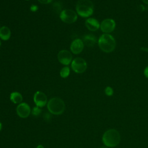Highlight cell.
Wrapping results in <instances>:
<instances>
[{"label": "cell", "instance_id": "cell-1", "mask_svg": "<svg viewBox=\"0 0 148 148\" xmlns=\"http://www.w3.org/2000/svg\"><path fill=\"white\" fill-rule=\"evenodd\" d=\"M99 48L105 53L113 51L116 47V40L113 36L109 34H102L98 40Z\"/></svg>", "mask_w": 148, "mask_h": 148}, {"label": "cell", "instance_id": "cell-2", "mask_svg": "<svg viewBox=\"0 0 148 148\" xmlns=\"http://www.w3.org/2000/svg\"><path fill=\"white\" fill-rule=\"evenodd\" d=\"M120 135L114 129H110L105 132L102 136V142L108 147H113L118 145L120 142Z\"/></svg>", "mask_w": 148, "mask_h": 148}, {"label": "cell", "instance_id": "cell-3", "mask_svg": "<svg viewBox=\"0 0 148 148\" xmlns=\"http://www.w3.org/2000/svg\"><path fill=\"white\" fill-rule=\"evenodd\" d=\"M77 13L82 17L91 16L94 12V5L90 0H79L76 5Z\"/></svg>", "mask_w": 148, "mask_h": 148}, {"label": "cell", "instance_id": "cell-4", "mask_svg": "<svg viewBox=\"0 0 148 148\" xmlns=\"http://www.w3.org/2000/svg\"><path fill=\"white\" fill-rule=\"evenodd\" d=\"M47 108L51 114L60 115L64 112L65 105L62 99L58 97H53L47 102Z\"/></svg>", "mask_w": 148, "mask_h": 148}, {"label": "cell", "instance_id": "cell-5", "mask_svg": "<svg viewBox=\"0 0 148 148\" xmlns=\"http://www.w3.org/2000/svg\"><path fill=\"white\" fill-rule=\"evenodd\" d=\"M86 61L81 57H76L72 61L71 67L72 70L77 73H82L87 69Z\"/></svg>", "mask_w": 148, "mask_h": 148}, {"label": "cell", "instance_id": "cell-6", "mask_svg": "<svg viewBox=\"0 0 148 148\" xmlns=\"http://www.w3.org/2000/svg\"><path fill=\"white\" fill-rule=\"evenodd\" d=\"M60 17L63 22L68 24H71L76 21L77 15L73 10L64 9L60 12Z\"/></svg>", "mask_w": 148, "mask_h": 148}, {"label": "cell", "instance_id": "cell-7", "mask_svg": "<svg viewBox=\"0 0 148 148\" xmlns=\"http://www.w3.org/2000/svg\"><path fill=\"white\" fill-rule=\"evenodd\" d=\"M116 28V22L112 18H106L100 24V28L105 34L113 32Z\"/></svg>", "mask_w": 148, "mask_h": 148}, {"label": "cell", "instance_id": "cell-8", "mask_svg": "<svg viewBox=\"0 0 148 148\" xmlns=\"http://www.w3.org/2000/svg\"><path fill=\"white\" fill-rule=\"evenodd\" d=\"M57 58L61 64L67 65L72 62V55L68 50H62L58 53Z\"/></svg>", "mask_w": 148, "mask_h": 148}, {"label": "cell", "instance_id": "cell-9", "mask_svg": "<svg viewBox=\"0 0 148 148\" xmlns=\"http://www.w3.org/2000/svg\"><path fill=\"white\" fill-rule=\"evenodd\" d=\"M16 112L20 117L26 118L29 116L31 110L28 104L25 102H21L17 106Z\"/></svg>", "mask_w": 148, "mask_h": 148}, {"label": "cell", "instance_id": "cell-10", "mask_svg": "<svg viewBox=\"0 0 148 148\" xmlns=\"http://www.w3.org/2000/svg\"><path fill=\"white\" fill-rule=\"evenodd\" d=\"M34 101L36 106L42 108L47 103V98L42 91H36L34 95Z\"/></svg>", "mask_w": 148, "mask_h": 148}, {"label": "cell", "instance_id": "cell-11", "mask_svg": "<svg viewBox=\"0 0 148 148\" xmlns=\"http://www.w3.org/2000/svg\"><path fill=\"white\" fill-rule=\"evenodd\" d=\"M84 48V43L80 39H76L73 40L70 46V49L72 53L78 54L80 53Z\"/></svg>", "mask_w": 148, "mask_h": 148}, {"label": "cell", "instance_id": "cell-12", "mask_svg": "<svg viewBox=\"0 0 148 148\" xmlns=\"http://www.w3.org/2000/svg\"><path fill=\"white\" fill-rule=\"evenodd\" d=\"M87 28L91 31H96L100 28V24L98 21L94 18H88L85 21Z\"/></svg>", "mask_w": 148, "mask_h": 148}, {"label": "cell", "instance_id": "cell-13", "mask_svg": "<svg viewBox=\"0 0 148 148\" xmlns=\"http://www.w3.org/2000/svg\"><path fill=\"white\" fill-rule=\"evenodd\" d=\"M83 42L87 46L92 47L97 42V38L92 34H87L83 37Z\"/></svg>", "mask_w": 148, "mask_h": 148}, {"label": "cell", "instance_id": "cell-14", "mask_svg": "<svg viewBox=\"0 0 148 148\" xmlns=\"http://www.w3.org/2000/svg\"><path fill=\"white\" fill-rule=\"evenodd\" d=\"M11 36L10 29L6 26H3L0 28V38L3 40H8Z\"/></svg>", "mask_w": 148, "mask_h": 148}, {"label": "cell", "instance_id": "cell-15", "mask_svg": "<svg viewBox=\"0 0 148 148\" xmlns=\"http://www.w3.org/2000/svg\"><path fill=\"white\" fill-rule=\"evenodd\" d=\"M10 99L14 103L20 104L23 101V97L18 92H13L10 95Z\"/></svg>", "mask_w": 148, "mask_h": 148}, {"label": "cell", "instance_id": "cell-16", "mask_svg": "<svg viewBox=\"0 0 148 148\" xmlns=\"http://www.w3.org/2000/svg\"><path fill=\"white\" fill-rule=\"evenodd\" d=\"M70 73V69L68 66H64L63 67L60 72L61 77L62 78H66L67 77Z\"/></svg>", "mask_w": 148, "mask_h": 148}, {"label": "cell", "instance_id": "cell-17", "mask_svg": "<svg viewBox=\"0 0 148 148\" xmlns=\"http://www.w3.org/2000/svg\"><path fill=\"white\" fill-rule=\"evenodd\" d=\"M41 112H42L41 109L39 107L36 106L34 107L31 111L32 115L34 116H38V115H39L41 113Z\"/></svg>", "mask_w": 148, "mask_h": 148}, {"label": "cell", "instance_id": "cell-18", "mask_svg": "<svg viewBox=\"0 0 148 148\" xmlns=\"http://www.w3.org/2000/svg\"><path fill=\"white\" fill-rule=\"evenodd\" d=\"M53 9L57 12V13H58L59 12H61V7H62V5H61V3H60L59 2H56L53 5Z\"/></svg>", "mask_w": 148, "mask_h": 148}, {"label": "cell", "instance_id": "cell-19", "mask_svg": "<svg viewBox=\"0 0 148 148\" xmlns=\"http://www.w3.org/2000/svg\"><path fill=\"white\" fill-rule=\"evenodd\" d=\"M105 93L108 96H112L113 94V90L111 87L108 86L105 89Z\"/></svg>", "mask_w": 148, "mask_h": 148}, {"label": "cell", "instance_id": "cell-20", "mask_svg": "<svg viewBox=\"0 0 148 148\" xmlns=\"http://www.w3.org/2000/svg\"><path fill=\"white\" fill-rule=\"evenodd\" d=\"M38 9V7L37 5H31V8H30V10L32 11V12H36L37 11Z\"/></svg>", "mask_w": 148, "mask_h": 148}, {"label": "cell", "instance_id": "cell-21", "mask_svg": "<svg viewBox=\"0 0 148 148\" xmlns=\"http://www.w3.org/2000/svg\"><path fill=\"white\" fill-rule=\"evenodd\" d=\"M38 1L39 2H40L41 3L47 4V3H49L53 1V0H38Z\"/></svg>", "mask_w": 148, "mask_h": 148}, {"label": "cell", "instance_id": "cell-22", "mask_svg": "<svg viewBox=\"0 0 148 148\" xmlns=\"http://www.w3.org/2000/svg\"><path fill=\"white\" fill-rule=\"evenodd\" d=\"M143 73H144V75L145 76V77L148 78V66H147L145 68L144 71H143Z\"/></svg>", "mask_w": 148, "mask_h": 148}, {"label": "cell", "instance_id": "cell-23", "mask_svg": "<svg viewBox=\"0 0 148 148\" xmlns=\"http://www.w3.org/2000/svg\"><path fill=\"white\" fill-rule=\"evenodd\" d=\"M142 2H143V3H145V4L148 5V0H142Z\"/></svg>", "mask_w": 148, "mask_h": 148}, {"label": "cell", "instance_id": "cell-24", "mask_svg": "<svg viewBox=\"0 0 148 148\" xmlns=\"http://www.w3.org/2000/svg\"><path fill=\"white\" fill-rule=\"evenodd\" d=\"M36 148H44V147H43L42 145H38V146L36 147Z\"/></svg>", "mask_w": 148, "mask_h": 148}, {"label": "cell", "instance_id": "cell-25", "mask_svg": "<svg viewBox=\"0 0 148 148\" xmlns=\"http://www.w3.org/2000/svg\"><path fill=\"white\" fill-rule=\"evenodd\" d=\"M2 123L0 122V131H1V129H2Z\"/></svg>", "mask_w": 148, "mask_h": 148}, {"label": "cell", "instance_id": "cell-26", "mask_svg": "<svg viewBox=\"0 0 148 148\" xmlns=\"http://www.w3.org/2000/svg\"><path fill=\"white\" fill-rule=\"evenodd\" d=\"M99 148H108V147H101Z\"/></svg>", "mask_w": 148, "mask_h": 148}, {"label": "cell", "instance_id": "cell-27", "mask_svg": "<svg viewBox=\"0 0 148 148\" xmlns=\"http://www.w3.org/2000/svg\"><path fill=\"white\" fill-rule=\"evenodd\" d=\"M0 46H1V41H0Z\"/></svg>", "mask_w": 148, "mask_h": 148}, {"label": "cell", "instance_id": "cell-28", "mask_svg": "<svg viewBox=\"0 0 148 148\" xmlns=\"http://www.w3.org/2000/svg\"><path fill=\"white\" fill-rule=\"evenodd\" d=\"M25 1H29V0H25Z\"/></svg>", "mask_w": 148, "mask_h": 148}]
</instances>
